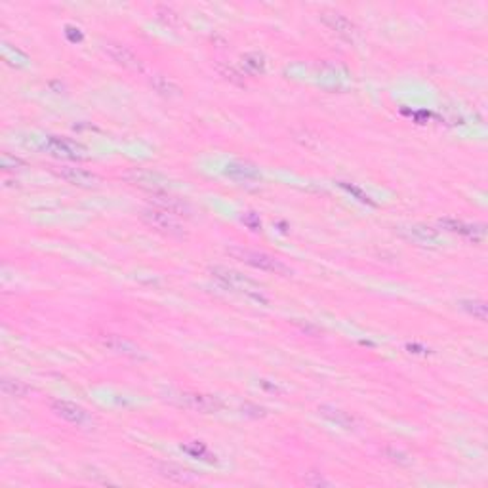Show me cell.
Wrapping results in <instances>:
<instances>
[{
    "label": "cell",
    "instance_id": "1",
    "mask_svg": "<svg viewBox=\"0 0 488 488\" xmlns=\"http://www.w3.org/2000/svg\"><path fill=\"white\" fill-rule=\"evenodd\" d=\"M210 275L227 290L237 292L244 298L258 302V304H267V298H265V292H263L262 286L258 285L256 280L248 279L243 273L235 271V269L216 265V267L210 269Z\"/></svg>",
    "mask_w": 488,
    "mask_h": 488
},
{
    "label": "cell",
    "instance_id": "2",
    "mask_svg": "<svg viewBox=\"0 0 488 488\" xmlns=\"http://www.w3.org/2000/svg\"><path fill=\"white\" fill-rule=\"evenodd\" d=\"M227 252L238 262L246 263L254 269H260V271H267V273L275 275H290V269L286 267L285 263L271 254H265V252L248 250V248H229Z\"/></svg>",
    "mask_w": 488,
    "mask_h": 488
},
{
    "label": "cell",
    "instance_id": "3",
    "mask_svg": "<svg viewBox=\"0 0 488 488\" xmlns=\"http://www.w3.org/2000/svg\"><path fill=\"white\" fill-rule=\"evenodd\" d=\"M41 149L44 153L52 157H58V159H65V161H84L86 159V147L80 145L75 139H69V137H60V136H48L44 137Z\"/></svg>",
    "mask_w": 488,
    "mask_h": 488
},
{
    "label": "cell",
    "instance_id": "4",
    "mask_svg": "<svg viewBox=\"0 0 488 488\" xmlns=\"http://www.w3.org/2000/svg\"><path fill=\"white\" fill-rule=\"evenodd\" d=\"M143 221L149 227H153L155 231L166 235V237H184V227L178 221V218L172 214H168L164 210L159 208H145L142 212Z\"/></svg>",
    "mask_w": 488,
    "mask_h": 488
},
{
    "label": "cell",
    "instance_id": "5",
    "mask_svg": "<svg viewBox=\"0 0 488 488\" xmlns=\"http://www.w3.org/2000/svg\"><path fill=\"white\" fill-rule=\"evenodd\" d=\"M122 178L128 184L136 185L139 189L149 191V193H161V191L168 189V178L162 176L161 172H153V170H130L126 172Z\"/></svg>",
    "mask_w": 488,
    "mask_h": 488
},
{
    "label": "cell",
    "instance_id": "6",
    "mask_svg": "<svg viewBox=\"0 0 488 488\" xmlns=\"http://www.w3.org/2000/svg\"><path fill=\"white\" fill-rule=\"evenodd\" d=\"M103 52H105L117 65L124 67L128 71H143L142 60H139L126 44H120V42H105V44H103Z\"/></svg>",
    "mask_w": 488,
    "mask_h": 488
},
{
    "label": "cell",
    "instance_id": "7",
    "mask_svg": "<svg viewBox=\"0 0 488 488\" xmlns=\"http://www.w3.org/2000/svg\"><path fill=\"white\" fill-rule=\"evenodd\" d=\"M149 201L155 208L164 210V212L176 216V218H179V216L191 218V214H193V208H191V204L187 203L185 198H179V197H176V195H170V193H166V191H161V193H151Z\"/></svg>",
    "mask_w": 488,
    "mask_h": 488
},
{
    "label": "cell",
    "instance_id": "8",
    "mask_svg": "<svg viewBox=\"0 0 488 488\" xmlns=\"http://www.w3.org/2000/svg\"><path fill=\"white\" fill-rule=\"evenodd\" d=\"M176 401H178L179 406H184V408H189V410L195 412H203V414L218 412L221 408L220 399H218V397H212V395L184 391V393H178Z\"/></svg>",
    "mask_w": 488,
    "mask_h": 488
},
{
    "label": "cell",
    "instance_id": "9",
    "mask_svg": "<svg viewBox=\"0 0 488 488\" xmlns=\"http://www.w3.org/2000/svg\"><path fill=\"white\" fill-rule=\"evenodd\" d=\"M52 410L55 412V416H60L61 420L78 425V428H86L92 423V416L84 410L83 406H78L77 403L71 401H54L52 403Z\"/></svg>",
    "mask_w": 488,
    "mask_h": 488
},
{
    "label": "cell",
    "instance_id": "10",
    "mask_svg": "<svg viewBox=\"0 0 488 488\" xmlns=\"http://www.w3.org/2000/svg\"><path fill=\"white\" fill-rule=\"evenodd\" d=\"M321 19L328 29L334 31V33L338 36H341L344 41H355V36H357V27H355V23H353L347 16H344V14L339 12H322Z\"/></svg>",
    "mask_w": 488,
    "mask_h": 488
},
{
    "label": "cell",
    "instance_id": "11",
    "mask_svg": "<svg viewBox=\"0 0 488 488\" xmlns=\"http://www.w3.org/2000/svg\"><path fill=\"white\" fill-rule=\"evenodd\" d=\"M55 174L61 179H65L67 184L77 185V187H83V189H94V187L100 185V178L95 174L88 172V170H84V168L58 166L55 168Z\"/></svg>",
    "mask_w": 488,
    "mask_h": 488
},
{
    "label": "cell",
    "instance_id": "12",
    "mask_svg": "<svg viewBox=\"0 0 488 488\" xmlns=\"http://www.w3.org/2000/svg\"><path fill=\"white\" fill-rule=\"evenodd\" d=\"M439 226H441L442 229H447V231L470 238L473 243H482V240H484V235H487L484 226H479V223H465V221L454 220V218H442V220L439 221Z\"/></svg>",
    "mask_w": 488,
    "mask_h": 488
},
{
    "label": "cell",
    "instance_id": "13",
    "mask_svg": "<svg viewBox=\"0 0 488 488\" xmlns=\"http://www.w3.org/2000/svg\"><path fill=\"white\" fill-rule=\"evenodd\" d=\"M223 176L233 179V181H246V184L262 179V174H260V170L254 164L243 161L227 162L226 166H223Z\"/></svg>",
    "mask_w": 488,
    "mask_h": 488
},
{
    "label": "cell",
    "instance_id": "14",
    "mask_svg": "<svg viewBox=\"0 0 488 488\" xmlns=\"http://www.w3.org/2000/svg\"><path fill=\"white\" fill-rule=\"evenodd\" d=\"M155 470L162 479L178 482V484H189V482L197 481V475L193 471L185 470L178 464H172V462H159V464H155Z\"/></svg>",
    "mask_w": 488,
    "mask_h": 488
},
{
    "label": "cell",
    "instance_id": "15",
    "mask_svg": "<svg viewBox=\"0 0 488 488\" xmlns=\"http://www.w3.org/2000/svg\"><path fill=\"white\" fill-rule=\"evenodd\" d=\"M103 346L107 347L109 351L119 353V355H124V357L143 359L142 351L132 341L120 338V336H107V338H103Z\"/></svg>",
    "mask_w": 488,
    "mask_h": 488
},
{
    "label": "cell",
    "instance_id": "16",
    "mask_svg": "<svg viewBox=\"0 0 488 488\" xmlns=\"http://www.w3.org/2000/svg\"><path fill=\"white\" fill-rule=\"evenodd\" d=\"M403 235L418 244H437L439 243V231L425 226L403 227Z\"/></svg>",
    "mask_w": 488,
    "mask_h": 488
},
{
    "label": "cell",
    "instance_id": "17",
    "mask_svg": "<svg viewBox=\"0 0 488 488\" xmlns=\"http://www.w3.org/2000/svg\"><path fill=\"white\" fill-rule=\"evenodd\" d=\"M319 414H321L324 420H328V422L336 423L338 428L351 429L353 425H355V420H353V416H349L347 412L339 410V408H336V406L321 405L319 406Z\"/></svg>",
    "mask_w": 488,
    "mask_h": 488
},
{
    "label": "cell",
    "instance_id": "18",
    "mask_svg": "<svg viewBox=\"0 0 488 488\" xmlns=\"http://www.w3.org/2000/svg\"><path fill=\"white\" fill-rule=\"evenodd\" d=\"M151 86L155 90L157 94L162 95V97H178L181 94V90L174 80H170L168 77H162V75H153L151 77Z\"/></svg>",
    "mask_w": 488,
    "mask_h": 488
},
{
    "label": "cell",
    "instance_id": "19",
    "mask_svg": "<svg viewBox=\"0 0 488 488\" xmlns=\"http://www.w3.org/2000/svg\"><path fill=\"white\" fill-rule=\"evenodd\" d=\"M0 387L2 391L8 395V397H14V399H23L31 393V387L21 380H16V378H2L0 381Z\"/></svg>",
    "mask_w": 488,
    "mask_h": 488
},
{
    "label": "cell",
    "instance_id": "20",
    "mask_svg": "<svg viewBox=\"0 0 488 488\" xmlns=\"http://www.w3.org/2000/svg\"><path fill=\"white\" fill-rule=\"evenodd\" d=\"M243 69L250 77L263 75V71H265V58L260 52H248V54L243 55Z\"/></svg>",
    "mask_w": 488,
    "mask_h": 488
},
{
    "label": "cell",
    "instance_id": "21",
    "mask_svg": "<svg viewBox=\"0 0 488 488\" xmlns=\"http://www.w3.org/2000/svg\"><path fill=\"white\" fill-rule=\"evenodd\" d=\"M181 450L189 454L191 458L204 460V462H210V464H212V462H216V456H212V454H210V450L206 448V445H204V442H198V441L184 442V445H181Z\"/></svg>",
    "mask_w": 488,
    "mask_h": 488
},
{
    "label": "cell",
    "instance_id": "22",
    "mask_svg": "<svg viewBox=\"0 0 488 488\" xmlns=\"http://www.w3.org/2000/svg\"><path fill=\"white\" fill-rule=\"evenodd\" d=\"M462 307L470 315L477 317L479 321H487V305L481 299H465V302H462Z\"/></svg>",
    "mask_w": 488,
    "mask_h": 488
},
{
    "label": "cell",
    "instance_id": "23",
    "mask_svg": "<svg viewBox=\"0 0 488 488\" xmlns=\"http://www.w3.org/2000/svg\"><path fill=\"white\" fill-rule=\"evenodd\" d=\"M0 164H2V170H6V172H10V170H21V168L25 166V162L21 161V159L8 155V153H4V155H2V161H0Z\"/></svg>",
    "mask_w": 488,
    "mask_h": 488
},
{
    "label": "cell",
    "instance_id": "24",
    "mask_svg": "<svg viewBox=\"0 0 488 488\" xmlns=\"http://www.w3.org/2000/svg\"><path fill=\"white\" fill-rule=\"evenodd\" d=\"M243 223L248 229H252V231H260L262 229V220H260V216L254 214V212H246V214L243 216Z\"/></svg>",
    "mask_w": 488,
    "mask_h": 488
},
{
    "label": "cell",
    "instance_id": "25",
    "mask_svg": "<svg viewBox=\"0 0 488 488\" xmlns=\"http://www.w3.org/2000/svg\"><path fill=\"white\" fill-rule=\"evenodd\" d=\"M304 482L305 484H309V487H328V484H330V481H327L321 473H315V479L309 477V473H307V475L304 477Z\"/></svg>",
    "mask_w": 488,
    "mask_h": 488
},
{
    "label": "cell",
    "instance_id": "26",
    "mask_svg": "<svg viewBox=\"0 0 488 488\" xmlns=\"http://www.w3.org/2000/svg\"><path fill=\"white\" fill-rule=\"evenodd\" d=\"M386 454L387 456H391V460H393V462H399V464H408V460H406L405 454L399 452V450H395V448H387Z\"/></svg>",
    "mask_w": 488,
    "mask_h": 488
},
{
    "label": "cell",
    "instance_id": "27",
    "mask_svg": "<svg viewBox=\"0 0 488 488\" xmlns=\"http://www.w3.org/2000/svg\"><path fill=\"white\" fill-rule=\"evenodd\" d=\"M73 31H75V27H67V31H65L67 38H69V41H71V42H80V41H83V33H78V35H75Z\"/></svg>",
    "mask_w": 488,
    "mask_h": 488
}]
</instances>
